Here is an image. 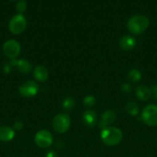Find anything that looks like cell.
<instances>
[{"instance_id": "1", "label": "cell", "mask_w": 157, "mask_h": 157, "mask_svg": "<svg viewBox=\"0 0 157 157\" xmlns=\"http://www.w3.org/2000/svg\"><path fill=\"white\" fill-rule=\"evenodd\" d=\"M123 132L117 127H108L102 130L100 137L106 145L113 147L119 144L123 140Z\"/></svg>"}, {"instance_id": "2", "label": "cell", "mask_w": 157, "mask_h": 157, "mask_svg": "<svg viewBox=\"0 0 157 157\" xmlns=\"http://www.w3.org/2000/svg\"><path fill=\"white\" fill-rule=\"evenodd\" d=\"M126 25L131 33L139 35L144 32L149 27V21L146 16L136 15L129 18Z\"/></svg>"}, {"instance_id": "3", "label": "cell", "mask_w": 157, "mask_h": 157, "mask_svg": "<svg viewBox=\"0 0 157 157\" xmlns=\"http://www.w3.org/2000/svg\"><path fill=\"white\" fill-rule=\"evenodd\" d=\"M27 25L26 18L22 14H17L14 15L9 23V29L14 35H19L22 33Z\"/></svg>"}, {"instance_id": "4", "label": "cell", "mask_w": 157, "mask_h": 157, "mask_svg": "<svg viewBox=\"0 0 157 157\" xmlns=\"http://www.w3.org/2000/svg\"><path fill=\"white\" fill-rule=\"evenodd\" d=\"M71 125L70 117L66 113L57 114L52 121V127L57 133H64L69 129Z\"/></svg>"}, {"instance_id": "5", "label": "cell", "mask_w": 157, "mask_h": 157, "mask_svg": "<svg viewBox=\"0 0 157 157\" xmlns=\"http://www.w3.org/2000/svg\"><path fill=\"white\" fill-rule=\"evenodd\" d=\"M142 120L148 126H157V105L149 104L147 105L142 112Z\"/></svg>"}, {"instance_id": "6", "label": "cell", "mask_w": 157, "mask_h": 157, "mask_svg": "<svg viewBox=\"0 0 157 157\" xmlns=\"http://www.w3.org/2000/svg\"><path fill=\"white\" fill-rule=\"evenodd\" d=\"M34 140L35 144L40 148H48L53 143V136L48 130H42L37 132Z\"/></svg>"}, {"instance_id": "7", "label": "cell", "mask_w": 157, "mask_h": 157, "mask_svg": "<svg viewBox=\"0 0 157 157\" xmlns=\"http://www.w3.org/2000/svg\"><path fill=\"white\" fill-rule=\"evenodd\" d=\"M21 51L19 43L14 39L8 40L3 45V52L5 55L11 59H15L18 56Z\"/></svg>"}, {"instance_id": "8", "label": "cell", "mask_w": 157, "mask_h": 157, "mask_svg": "<svg viewBox=\"0 0 157 157\" xmlns=\"http://www.w3.org/2000/svg\"><path fill=\"white\" fill-rule=\"evenodd\" d=\"M18 90H19L20 94L24 98H32L38 93V85L35 81H27L20 85Z\"/></svg>"}, {"instance_id": "9", "label": "cell", "mask_w": 157, "mask_h": 157, "mask_svg": "<svg viewBox=\"0 0 157 157\" xmlns=\"http://www.w3.org/2000/svg\"><path fill=\"white\" fill-rule=\"evenodd\" d=\"M115 119H116V114L113 110H106L102 115L101 121L99 124V127L101 130H103L108 127H110L111 124H113Z\"/></svg>"}, {"instance_id": "10", "label": "cell", "mask_w": 157, "mask_h": 157, "mask_svg": "<svg viewBox=\"0 0 157 157\" xmlns=\"http://www.w3.org/2000/svg\"><path fill=\"white\" fill-rule=\"evenodd\" d=\"M82 121L85 127L87 128H92L97 124V121H98L97 113L92 110H86L82 117Z\"/></svg>"}, {"instance_id": "11", "label": "cell", "mask_w": 157, "mask_h": 157, "mask_svg": "<svg viewBox=\"0 0 157 157\" xmlns=\"http://www.w3.org/2000/svg\"><path fill=\"white\" fill-rule=\"evenodd\" d=\"M10 64L11 65L15 66L17 70H18L20 73L25 74V75L29 74L32 69V64H31V63L26 59H12V61H11Z\"/></svg>"}, {"instance_id": "12", "label": "cell", "mask_w": 157, "mask_h": 157, "mask_svg": "<svg viewBox=\"0 0 157 157\" xmlns=\"http://www.w3.org/2000/svg\"><path fill=\"white\" fill-rule=\"evenodd\" d=\"M135 44H136L135 38L131 35H125L119 40V47L122 50H132L135 48Z\"/></svg>"}, {"instance_id": "13", "label": "cell", "mask_w": 157, "mask_h": 157, "mask_svg": "<svg viewBox=\"0 0 157 157\" xmlns=\"http://www.w3.org/2000/svg\"><path fill=\"white\" fill-rule=\"evenodd\" d=\"M15 136V131L12 128L8 126L0 127V141L9 142L11 141Z\"/></svg>"}, {"instance_id": "14", "label": "cell", "mask_w": 157, "mask_h": 157, "mask_svg": "<svg viewBox=\"0 0 157 157\" xmlns=\"http://www.w3.org/2000/svg\"><path fill=\"white\" fill-rule=\"evenodd\" d=\"M33 77L36 81H39V82H45L47 81L48 77H49L48 70L44 66H37L33 71Z\"/></svg>"}, {"instance_id": "15", "label": "cell", "mask_w": 157, "mask_h": 157, "mask_svg": "<svg viewBox=\"0 0 157 157\" xmlns=\"http://www.w3.org/2000/svg\"><path fill=\"white\" fill-rule=\"evenodd\" d=\"M135 94L139 100L142 101H146L151 98L150 89L144 84H141L135 89Z\"/></svg>"}, {"instance_id": "16", "label": "cell", "mask_w": 157, "mask_h": 157, "mask_svg": "<svg viewBox=\"0 0 157 157\" xmlns=\"http://www.w3.org/2000/svg\"><path fill=\"white\" fill-rule=\"evenodd\" d=\"M125 109H126V111L132 117L138 116L139 113V107L138 104L134 101H129L126 103Z\"/></svg>"}, {"instance_id": "17", "label": "cell", "mask_w": 157, "mask_h": 157, "mask_svg": "<svg viewBox=\"0 0 157 157\" xmlns=\"http://www.w3.org/2000/svg\"><path fill=\"white\" fill-rule=\"evenodd\" d=\"M75 105V101L72 97H67L65 98L62 104V107L66 111H71L74 109Z\"/></svg>"}, {"instance_id": "18", "label": "cell", "mask_w": 157, "mask_h": 157, "mask_svg": "<svg viewBox=\"0 0 157 157\" xmlns=\"http://www.w3.org/2000/svg\"><path fill=\"white\" fill-rule=\"evenodd\" d=\"M142 75L141 72L137 69L133 68L131 69L129 72L128 73V79L132 83H137L141 80Z\"/></svg>"}, {"instance_id": "19", "label": "cell", "mask_w": 157, "mask_h": 157, "mask_svg": "<svg viewBox=\"0 0 157 157\" xmlns=\"http://www.w3.org/2000/svg\"><path fill=\"white\" fill-rule=\"evenodd\" d=\"M95 102H96V99L92 95H88V96L85 97L83 99V105L86 107H92L95 105Z\"/></svg>"}, {"instance_id": "20", "label": "cell", "mask_w": 157, "mask_h": 157, "mask_svg": "<svg viewBox=\"0 0 157 157\" xmlns=\"http://www.w3.org/2000/svg\"><path fill=\"white\" fill-rule=\"evenodd\" d=\"M15 8H16V10L19 12V14H22L26 12V9H27V4L25 0H20L17 2Z\"/></svg>"}, {"instance_id": "21", "label": "cell", "mask_w": 157, "mask_h": 157, "mask_svg": "<svg viewBox=\"0 0 157 157\" xmlns=\"http://www.w3.org/2000/svg\"><path fill=\"white\" fill-rule=\"evenodd\" d=\"M121 90L125 94H130L132 90V87L129 83H124L123 84H122Z\"/></svg>"}, {"instance_id": "22", "label": "cell", "mask_w": 157, "mask_h": 157, "mask_svg": "<svg viewBox=\"0 0 157 157\" xmlns=\"http://www.w3.org/2000/svg\"><path fill=\"white\" fill-rule=\"evenodd\" d=\"M151 91V97H152L154 100L157 101V84L153 85L150 88Z\"/></svg>"}, {"instance_id": "23", "label": "cell", "mask_w": 157, "mask_h": 157, "mask_svg": "<svg viewBox=\"0 0 157 157\" xmlns=\"http://www.w3.org/2000/svg\"><path fill=\"white\" fill-rule=\"evenodd\" d=\"M23 127H24V125H23L22 122L20 121L15 122V124H14V125H13L14 130H21L23 128Z\"/></svg>"}, {"instance_id": "24", "label": "cell", "mask_w": 157, "mask_h": 157, "mask_svg": "<svg viewBox=\"0 0 157 157\" xmlns=\"http://www.w3.org/2000/svg\"><path fill=\"white\" fill-rule=\"evenodd\" d=\"M45 157H58V155L54 150H49L46 153Z\"/></svg>"}, {"instance_id": "25", "label": "cell", "mask_w": 157, "mask_h": 157, "mask_svg": "<svg viewBox=\"0 0 157 157\" xmlns=\"http://www.w3.org/2000/svg\"><path fill=\"white\" fill-rule=\"evenodd\" d=\"M11 1H16V0H11Z\"/></svg>"}]
</instances>
